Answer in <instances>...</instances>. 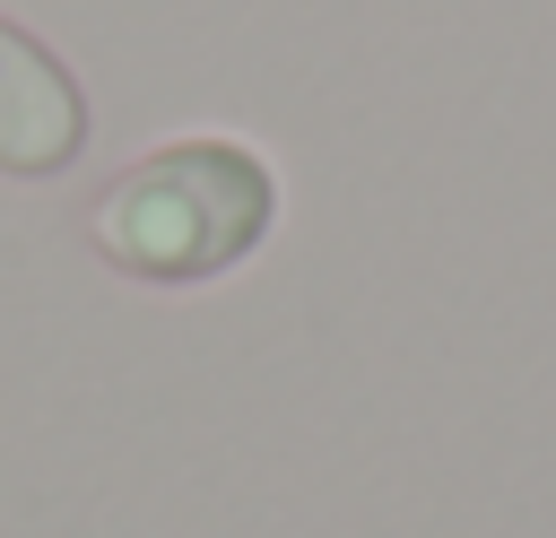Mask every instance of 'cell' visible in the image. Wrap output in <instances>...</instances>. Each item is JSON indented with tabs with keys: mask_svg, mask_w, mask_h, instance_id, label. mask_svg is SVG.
I'll use <instances>...</instances> for the list:
<instances>
[{
	"mask_svg": "<svg viewBox=\"0 0 556 538\" xmlns=\"http://www.w3.org/2000/svg\"><path fill=\"white\" fill-rule=\"evenodd\" d=\"M278 217V182L243 139H174L139 165H122L87 200V243L148 286H200L226 278Z\"/></svg>",
	"mask_w": 556,
	"mask_h": 538,
	"instance_id": "cell-1",
	"label": "cell"
},
{
	"mask_svg": "<svg viewBox=\"0 0 556 538\" xmlns=\"http://www.w3.org/2000/svg\"><path fill=\"white\" fill-rule=\"evenodd\" d=\"M87 148V95L61 52H43L17 17H0V174L43 182Z\"/></svg>",
	"mask_w": 556,
	"mask_h": 538,
	"instance_id": "cell-2",
	"label": "cell"
}]
</instances>
